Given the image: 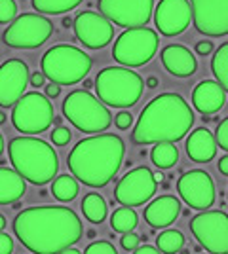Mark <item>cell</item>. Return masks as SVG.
I'll list each match as a JSON object with an SVG mask.
<instances>
[{
  "instance_id": "6da1fadb",
  "label": "cell",
  "mask_w": 228,
  "mask_h": 254,
  "mask_svg": "<svg viewBox=\"0 0 228 254\" xmlns=\"http://www.w3.org/2000/svg\"><path fill=\"white\" fill-rule=\"evenodd\" d=\"M13 233L31 253L59 254L80 241L82 222L69 207H29L15 216Z\"/></svg>"
},
{
  "instance_id": "7a4b0ae2",
  "label": "cell",
  "mask_w": 228,
  "mask_h": 254,
  "mask_svg": "<svg viewBox=\"0 0 228 254\" xmlns=\"http://www.w3.org/2000/svg\"><path fill=\"white\" fill-rule=\"evenodd\" d=\"M192 126L194 112L185 99L179 93H162L141 110L131 131V142L141 146L177 142L186 137Z\"/></svg>"
},
{
  "instance_id": "3957f363",
  "label": "cell",
  "mask_w": 228,
  "mask_h": 254,
  "mask_svg": "<svg viewBox=\"0 0 228 254\" xmlns=\"http://www.w3.org/2000/svg\"><path fill=\"white\" fill-rule=\"evenodd\" d=\"M126 154L124 140L112 133L82 138L71 150L67 165L76 180L89 188H103L116 177Z\"/></svg>"
},
{
  "instance_id": "277c9868",
  "label": "cell",
  "mask_w": 228,
  "mask_h": 254,
  "mask_svg": "<svg viewBox=\"0 0 228 254\" xmlns=\"http://www.w3.org/2000/svg\"><path fill=\"white\" fill-rule=\"evenodd\" d=\"M8 154L13 169L34 186H44L52 182L59 171V158L54 146L42 138H11L8 144Z\"/></svg>"
},
{
  "instance_id": "5b68a950",
  "label": "cell",
  "mask_w": 228,
  "mask_h": 254,
  "mask_svg": "<svg viewBox=\"0 0 228 254\" xmlns=\"http://www.w3.org/2000/svg\"><path fill=\"white\" fill-rule=\"evenodd\" d=\"M95 93L101 103L114 108H130L141 99L145 82L126 66H107L95 76Z\"/></svg>"
},
{
  "instance_id": "8992f818",
  "label": "cell",
  "mask_w": 228,
  "mask_h": 254,
  "mask_svg": "<svg viewBox=\"0 0 228 254\" xmlns=\"http://www.w3.org/2000/svg\"><path fill=\"white\" fill-rule=\"evenodd\" d=\"M91 57L71 44H57L42 55V74L59 85H75L91 70Z\"/></svg>"
},
{
  "instance_id": "52a82bcc",
  "label": "cell",
  "mask_w": 228,
  "mask_h": 254,
  "mask_svg": "<svg viewBox=\"0 0 228 254\" xmlns=\"http://www.w3.org/2000/svg\"><path fill=\"white\" fill-rule=\"evenodd\" d=\"M63 116L73 126L89 135H99L112 124L109 108L86 89H75L63 101Z\"/></svg>"
},
{
  "instance_id": "ba28073f",
  "label": "cell",
  "mask_w": 228,
  "mask_h": 254,
  "mask_svg": "<svg viewBox=\"0 0 228 254\" xmlns=\"http://www.w3.org/2000/svg\"><path fill=\"white\" fill-rule=\"evenodd\" d=\"M160 38L149 27L128 29L120 34L112 48V59L122 66H143L158 52Z\"/></svg>"
},
{
  "instance_id": "9c48e42d",
  "label": "cell",
  "mask_w": 228,
  "mask_h": 254,
  "mask_svg": "<svg viewBox=\"0 0 228 254\" xmlns=\"http://www.w3.org/2000/svg\"><path fill=\"white\" fill-rule=\"evenodd\" d=\"M54 122V106L50 99L42 93H25L13 105L11 124L23 135H38L44 133Z\"/></svg>"
},
{
  "instance_id": "30bf717a",
  "label": "cell",
  "mask_w": 228,
  "mask_h": 254,
  "mask_svg": "<svg viewBox=\"0 0 228 254\" xmlns=\"http://www.w3.org/2000/svg\"><path fill=\"white\" fill-rule=\"evenodd\" d=\"M54 31V25L38 13H23L15 17L2 32V42L15 50H34L40 48Z\"/></svg>"
},
{
  "instance_id": "8fae6325",
  "label": "cell",
  "mask_w": 228,
  "mask_h": 254,
  "mask_svg": "<svg viewBox=\"0 0 228 254\" xmlns=\"http://www.w3.org/2000/svg\"><path fill=\"white\" fill-rule=\"evenodd\" d=\"M190 232L211 254H228V214L223 211H202L192 216Z\"/></svg>"
},
{
  "instance_id": "7c38bea8",
  "label": "cell",
  "mask_w": 228,
  "mask_h": 254,
  "mask_svg": "<svg viewBox=\"0 0 228 254\" xmlns=\"http://www.w3.org/2000/svg\"><path fill=\"white\" fill-rule=\"evenodd\" d=\"M101 15L126 29L147 27L151 21L154 0H99Z\"/></svg>"
},
{
  "instance_id": "4fadbf2b",
  "label": "cell",
  "mask_w": 228,
  "mask_h": 254,
  "mask_svg": "<svg viewBox=\"0 0 228 254\" xmlns=\"http://www.w3.org/2000/svg\"><path fill=\"white\" fill-rule=\"evenodd\" d=\"M192 23L204 36L219 38L228 34V0H190Z\"/></svg>"
},
{
  "instance_id": "5bb4252c",
  "label": "cell",
  "mask_w": 228,
  "mask_h": 254,
  "mask_svg": "<svg viewBox=\"0 0 228 254\" xmlns=\"http://www.w3.org/2000/svg\"><path fill=\"white\" fill-rule=\"evenodd\" d=\"M156 191L154 173L149 167H135L118 182L114 197L124 207H139L151 199Z\"/></svg>"
},
{
  "instance_id": "9a60e30c",
  "label": "cell",
  "mask_w": 228,
  "mask_h": 254,
  "mask_svg": "<svg viewBox=\"0 0 228 254\" xmlns=\"http://www.w3.org/2000/svg\"><path fill=\"white\" fill-rule=\"evenodd\" d=\"M179 195L194 211H207L215 203V184L213 179L202 169L185 173L177 182Z\"/></svg>"
},
{
  "instance_id": "2e32d148",
  "label": "cell",
  "mask_w": 228,
  "mask_h": 254,
  "mask_svg": "<svg viewBox=\"0 0 228 254\" xmlns=\"http://www.w3.org/2000/svg\"><path fill=\"white\" fill-rule=\"evenodd\" d=\"M73 27H75L76 38L89 50L105 48L107 44H110L112 36H114L112 23L105 15H99V13L91 10L80 11L76 15Z\"/></svg>"
},
{
  "instance_id": "e0dca14e",
  "label": "cell",
  "mask_w": 228,
  "mask_h": 254,
  "mask_svg": "<svg viewBox=\"0 0 228 254\" xmlns=\"http://www.w3.org/2000/svg\"><path fill=\"white\" fill-rule=\"evenodd\" d=\"M192 21V6L188 0H160L154 11V23L162 36H179Z\"/></svg>"
},
{
  "instance_id": "ac0fdd59",
  "label": "cell",
  "mask_w": 228,
  "mask_h": 254,
  "mask_svg": "<svg viewBox=\"0 0 228 254\" xmlns=\"http://www.w3.org/2000/svg\"><path fill=\"white\" fill-rule=\"evenodd\" d=\"M29 66L21 59H8L0 64V106H13L29 85Z\"/></svg>"
},
{
  "instance_id": "d6986e66",
  "label": "cell",
  "mask_w": 228,
  "mask_h": 254,
  "mask_svg": "<svg viewBox=\"0 0 228 254\" xmlns=\"http://www.w3.org/2000/svg\"><path fill=\"white\" fill-rule=\"evenodd\" d=\"M160 57H162V64L165 66V70L177 78H188V76L194 74L196 68H198L194 53L181 44L165 46L160 53Z\"/></svg>"
},
{
  "instance_id": "ffe728a7",
  "label": "cell",
  "mask_w": 228,
  "mask_h": 254,
  "mask_svg": "<svg viewBox=\"0 0 228 254\" xmlns=\"http://www.w3.org/2000/svg\"><path fill=\"white\" fill-rule=\"evenodd\" d=\"M225 103H227V91L219 82H213V80H202L192 91V105L204 116L217 114L225 106Z\"/></svg>"
},
{
  "instance_id": "44dd1931",
  "label": "cell",
  "mask_w": 228,
  "mask_h": 254,
  "mask_svg": "<svg viewBox=\"0 0 228 254\" xmlns=\"http://www.w3.org/2000/svg\"><path fill=\"white\" fill-rule=\"evenodd\" d=\"M181 214V201L173 195H160L145 207V220L151 224L152 228H167L177 220Z\"/></svg>"
},
{
  "instance_id": "7402d4cb",
  "label": "cell",
  "mask_w": 228,
  "mask_h": 254,
  "mask_svg": "<svg viewBox=\"0 0 228 254\" xmlns=\"http://www.w3.org/2000/svg\"><path fill=\"white\" fill-rule=\"evenodd\" d=\"M185 148L188 158L196 163H207L215 158L217 154V140L215 135L207 127H198L194 129L185 142Z\"/></svg>"
},
{
  "instance_id": "603a6c76",
  "label": "cell",
  "mask_w": 228,
  "mask_h": 254,
  "mask_svg": "<svg viewBox=\"0 0 228 254\" xmlns=\"http://www.w3.org/2000/svg\"><path fill=\"white\" fill-rule=\"evenodd\" d=\"M27 191V182L15 169L0 167V205L19 201Z\"/></svg>"
},
{
  "instance_id": "cb8c5ba5",
  "label": "cell",
  "mask_w": 228,
  "mask_h": 254,
  "mask_svg": "<svg viewBox=\"0 0 228 254\" xmlns=\"http://www.w3.org/2000/svg\"><path fill=\"white\" fill-rule=\"evenodd\" d=\"M82 212L91 224H101L107 218V201L103 195H99L95 191L87 193L82 199Z\"/></svg>"
},
{
  "instance_id": "d4e9b609",
  "label": "cell",
  "mask_w": 228,
  "mask_h": 254,
  "mask_svg": "<svg viewBox=\"0 0 228 254\" xmlns=\"http://www.w3.org/2000/svg\"><path fill=\"white\" fill-rule=\"evenodd\" d=\"M151 159L158 169H169L179 161V150L175 142H158L152 148Z\"/></svg>"
},
{
  "instance_id": "484cf974",
  "label": "cell",
  "mask_w": 228,
  "mask_h": 254,
  "mask_svg": "<svg viewBox=\"0 0 228 254\" xmlns=\"http://www.w3.org/2000/svg\"><path fill=\"white\" fill-rule=\"evenodd\" d=\"M52 193L57 201H73L78 195V182L71 175H59L52 184Z\"/></svg>"
},
{
  "instance_id": "4316f807",
  "label": "cell",
  "mask_w": 228,
  "mask_h": 254,
  "mask_svg": "<svg viewBox=\"0 0 228 254\" xmlns=\"http://www.w3.org/2000/svg\"><path fill=\"white\" fill-rule=\"evenodd\" d=\"M110 228L118 233H130L137 228V214L131 207H120L110 214Z\"/></svg>"
},
{
  "instance_id": "83f0119b",
  "label": "cell",
  "mask_w": 228,
  "mask_h": 254,
  "mask_svg": "<svg viewBox=\"0 0 228 254\" xmlns=\"http://www.w3.org/2000/svg\"><path fill=\"white\" fill-rule=\"evenodd\" d=\"M211 70H213L219 84L223 85V89L228 93V42L219 46V50L213 53Z\"/></svg>"
},
{
  "instance_id": "f1b7e54d",
  "label": "cell",
  "mask_w": 228,
  "mask_h": 254,
  "mask_svg": "<svg viewBox=\"0 0 228 254\" xmlns=\"http://www.w3.org/2000/svg\"><path fill=\"white\" fill-rule=\"evenodd\" d=\"M185 247V235L179 230H165L156 237V249L162 254H175Z\"/></svg>"
},
{
  "instance_id": "f546056e",
  "label": "cell",
  "mask_w": 228,
  "mask_h": 254,
  "mask_svg": "<svg viewBox=\"0 0 228 254\" xmlns=\"http://www.w3.org/2000/svg\"><path fill=\"white\" fill-rule=\"evenodd\" d=\"M31 2H33V8L36 11L57 15V13H65V11L75 10L82 0H31Z\"/></svg>"
},
{
  "instance_id": "4dcf8cb0",
  "label": "cell",
  "mask_w": 228,
  "mask_h": 254,
  "mask_svg": "<svg viewBox=\"0 0 228 254\" xmlns=\"http://www.w3.org/2000/svg\"><path fill=\"white\" fill-rule=\"evenodd\" d=\"M17 15L15 0H0V25H10Z\"/></svg>"
},
{
  "instance_id": "1f68e13d",
  "label": "cell",
  "mask_w": 228,
  "mask_h": 254,
  "mask_svg": "<svg viewBox=\"0 0 228 254\" xmlns=\"http://www.w3.org/2000/svg\"><path fill=\"white\" fill-rule=\"evenodd\" d=\"M84 254H118L114 245L109 241H93L87 245V249L84 251Z\"/></svg>"
},
{
  "instance_id": "d6a6232c",
  "label": "cell",
  "mask_w": 228,
  "mask_h": 254,
  "mask_svg": "<svg viewBox=\"0 0 228 254\" xmlns=\"http://www.w3.org/2000/svg\"><path fill=\"white\" fill-rule=\"evenodd\" d=\"M215 140H217V146H221L223 150H227L228 152V118H225V120L217 126Z\"/></svg>"
},
{
  "instance_id": "836d02e7",
  "label": "cell",
  "mask_w": 228,
  "mask_h": 254,
  "mask_svg": "<svg viewBox=\"0 0 228 254\" xmlns=\"http://www.w3.org/2000/svg\"><path fill=\"white\" fill-rule=\"evenodd\" d=\"M50 138H52V142H54L55 146H65L67 142L71 140V131H69L67 127L59 126V127H55L54 131H52Z\"/></svg>"
},
{
  "instance_id": "e575fe53",
  "label": "cell",
  "mask_w": 228,
  "mask_h": 254,
  "mask_svg": "<svg viewBox=\"0 0 228 254\" xmlns=\"http://www.w3.org/2000/svg\"><path fill=\"white\" fill-rule=\"evenodd\" d=\"M120 243H122V249H126L128 253H133V251L139 247V243H141V237L133 232L124 233V235H122V239H120Z\"/></svg>"
},
{
  "instance_id": "d590c367",
  "label": "cell",
  "mask_w": 228,
  "mask_h": 254,
  "mask_svg": "<svg viewBox=\"0 0 228 254\" xmlns=\"http://www.w3.org/2000/svg\"><path fill=\"white\" fill-rule=\"evenodd\" d=\"M114 124H116V127L122 129V131L130 129L131 124H133V116H131V112H118V114L114 116Z\"/></svg>"
},
{
  "instance_id": "8d00e7d4",
  "label": "cell",
  "mask_w": 228,
  "mask_h": 254,
  "mask_svg": "<svg viewBox=\"0 0 228 254\" xmlns=\"http://www.w3.org/2000/svg\"><path fill=\"white\" fill-rule=\"evenodd\" d=\"M13 251V241L8 233L0 232V254H11Z\"/></svg>"
},
{
  "instance_id": "74e56055",
  "label": "cell",
  "mask_w": 228,
  "mask_h": 254,
  "mask_svg": "<svg viewBox=\"0 0 228 254\" xmlns=\"http://www.w3.org/2000/svg\"><path fill=\"white\" fill-rule=\"evenodd\" d=\"M211 52H213V42H211V40H200V42L196 44V53H198V55L206 57V55H209Z\"/></svg>"
},
{
  "instance_id": "f35d334b",
  "label": "cell",
  "mask_w": 228,
  "mask_h": 254,
  "mask_svg": "<svg viewBox=\"0 0 228 254\" xmlns=\"http://www.w3.org/2000/svg\"><path fill=\"white\" fill-rule=\"evenodd\" d=\"M59 95H61V85L59 84L50 82V84L46 85V97H48V99H57Z\"/></svg>"
},
{
  "instance_id": "ab89813d",
  "label": "cell",
  "mask_w": 228,
  "mask_h": 254,
  "mask_svg": "<svg viewBox=\"0 0 228 254\" xmlns=\"http://www.w3.org/2000/svg\"><path fill=\"white\" fill-rule=\"evenodd\" d=\"M29 82L34 85V87H42L46 84V76L42 72H33V74L29 76Z\"/></svg>"
},
{
  "instance_id": "60d3db41",
  "label": "cell",
  "mask_w": 228,
  "mask_h": 254,
  "mask_svg": "<svg viewBox=\"0 0 228 254\" xmlns=\"http://www.w3.org/2000/svg\"><path fill=\"white\" fill-rule=\"evenodd\" d=\"M133 254H162L156 247H152V245H143V247H137Z\"/></svg>"
},
{
  "instance_id": "b9f144b4",
  "label": "cell",
  "mask_w": 228,
  "mask_h": 254,
  "mask_svg": "<svg viewBox=\"0 0 228 254\" xmlns=\"http://www.w3.org/2000/svg\"><path fill=\"white\" fill-rule=\"evenodd\" d=\"M219 171L225 175V177H228V156H225V158H221L219 159Z\"/></svg>"
},
{
  "instance_id": "7bdbcfd3",
  "label": "cell",
  "mask_w": 228,
  "mask_h": 254,
  "mask_svg": "<svg viewBox=\"0 0 228 254\" xmlns=\"http://www.w3.org/2000/svg\"><path fill=\"white\" fill-rule=\"evenodd\" d=\"M145 85H147V87H151V89L158 87V78H156V76H149V78H147V82H145Z\"/></svg>"
},
{
  "instance_id": "ee69618b",
  "label": "cell",
  "mask_w": 228,
  "mask_h": 254,
  "mask_svg": "<svg viewBox=\"0 0 228 254\" xmlns=\"http://www.w3.org/2000/svg\"><path fill=\"white\" fill-rule=\"evenodd\" d=\"M61 25H63L65 29H71V27L75 25V19H71V17H65V19H63V23H61Z\"/></svg>"
},
{
  "instance_id": "f6af8a7d",
  "label": "cell",
  "mask_w": 228,
  "mask_h": 254,
  "mask_svg": "<svg viewBox=\"0 0 228 254\" xmlns=\"http://www.w3.org/2000/svg\"><path fill=\"white\" fill-rule=\"evenodd\" d=\"M95 85V80H89V78H84V89H89Z\"/></svg>"
},
{
  "instance_id": "bcb514c9",
  "label": "cell",
  "mask_w": 228,
  "mask_h": 254,
  "mask_svg": "<svg viewBox=\"0 0 228 254\" xmlns=\"http://www.w3.org/2000/svg\"><path fill=\"white\" fill-rule=\"evenodd\" d=\"M59 254H82V253H80V251H76V249H71V247H69V249L61 251Z\"/></svg>"
},
{
  "instance_id": "7dc6e473",
  "label": "cell",
  "mask_w": 228,
  "mask_h": 254,
  "mask_svg": "<svg viewBox=\"0 0 228 254\" xmlns=\"http://www.w3.org/2000/svg\"><path fill=\"white\" fill-rule=\"evenodd\" d=\"M6 228V218H4V214H0V232Z\"/></svg>"
},
{
  "instance_id": "c3c4849f",
  "label": "cell",
  "mask_w": 228,
  "mask_h": 254,
  "mask_svg": "<svg viewBox=\"0 0 228 254\" xmlns=\"http://www.w3.org/2000/svg\"><path fill=\"white\" fill-rule=\"evenodd\" d=\"M154 180H156V182H162L163 175H162V173H154Z\"/></svg>"
},
{
  "instance_id": "681fc988",
  "label": "cell",
  "mask_w": 228,
  "mask_h": 254,
  "mask_svg": "<svg viewBox=\"0 0 228 254\" xmlns=\"http://www.w3.org/2000/svg\"><path fill=\"white\" fill-rule=\"evenodd\" d=\"M2 152H4V138H2V133H0V156H2Z\"/></svg>"
},
{
  "instance_id": "f907efd6",
  "label": "cell",
  "mask_w": 228,
  "mask_h": 254,
  "mask_svg": "<svg viewBox=\"0 0 228 254\" xmlns=\"http://www.w3.org/2000/svg\"><path fill=\"white\" fill-rule=\"evenodd\" d=\"M86 235H87V237H89V239H93V237H95V230H87Z\"/></svg>"
},
{
  "instance_id": "816d5d0a",
  "label": "cell",
  "mask_w": 228,
  "mask_h": 254,
  "mask_svg": "<svg viewBox=\"0 0 228 254\" xmlns=\"http://www.w3.org/2000/svg\"><path fill=\"white\" fill-rule=\"evenodd\" d=\"M202 249H204L202 245H196V247H192V251H194V253H202Z\"/></svg>"
},
{
  "instance_id": "f5cc1de1",
  "label": "cell",
  "mask_w": 228,
  "mask_h": 254,
  "mask_svg": "<svg viewBox=\"0 0 228 254\" xmlns=\"http://www.w3.org/2000/svg\"><path fill=\"white\" fill-rule=\"evenodd\" d=\"M6 122V112H0V126Z\"/></svg>"
},
{
  "instance_id": "db71d44e",
  "label": "cell",
  "mask_w": 228,
  "mask_h": 254,
  "mask_svg": "<svg viewBox=\"0 0 228 254\" xmlns=\"http://www.w3.org/2000/svg\"><path fill=\"white\" fill-rule=\"evenodd\" d=\"M179 253H181V254H190V251H188V249H181Z\"/></svg>"
},
{
  "instance_id": "11a10c76",
  "label": "cell",
  "mask_w": 228,
  "mask_h": 254,
  "mask_svg": "<svg viewBox=\"0 0 228 254\" xmlns=\"http://www.w3.org/2000/svg\"><path fill=\"white\" fill-rule=\"evenodd\" d=\"M227 195H228V193H227Z\"/></svg>"
}]
</instances>
